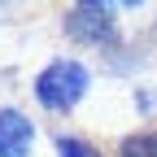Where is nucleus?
<instances>
[{"mask_svg": "<svg viewBox=\"0 0 157 157\" xmlns=\"http://www.w3.org/2000/svg\"><path fill=\"white\" fill-rule=\"evenodd\" d=\"M87 92V70L78 61H52L35 78V96L44 109H74Z\"/></svg>", "mask_w": 157, "mask_h": 157, "instance_id": "nucleus-1", "label": "nucleus"}, {"mask_svg": "<svg viewBox=\"0 0 157 157\" xmlns=\"http://www.w3.org/2000/svg\"><path fill=\"white\" fill-rule=\"evenodd\" d=\"M66 31L83 44H109L113 39V13L105 9V0H78L66 17Z\"/></svg>", "mask_w": 157, "mask_h": 157, "instance_id": "nucleus-2", "label": "nucleus"}, {"mask_svg": "<svg viewBox=\"0 0 157 157\" xmlns=\"http://www.w3.org/2000/svg\"><path fill=\"white\" fill-rule=\"evenodd\" d=\"M35 140V127L26 122V113L0 109V157H26Z\"/></svg>", "mask_w": 157, "mask_h": 157, "instance_id": "nucleus-3", "label": "nucleus"}, {"mask_svg": "<svg viewBox=\"0 0 157 157\" xmlns=\"http://www.w3.org/2000/svg\"><path fill=\"white\" fill-rule=\"evenodd\" d=\"M118 157H157V131H144V135L122 140V153Z\"/></svg>", "mask_w": 157, "mask_h": 157, "instance_id": "nucleus-4", "label": "nucleus"}, {"mask_svg": "<svg viewBox=\"0 0 157 157\" xmlns=\"http://www.w3.org/2000/svg\"><path fill=\"white\" fill-rule=\"evenodd\" d=\"M57 153H61V157H101V153H96L92 144H83V140H61Z\"/></svg>", "mask_w": 157, "mask_h": 157, "instance_id": "nucleus-5", "label": "nucleus"}, {"mask_svg": "<svg viewBox=\"0 0 157 157\" xmlns=\"http://www.w3.org/2000/svg\"><path fill=\"white\" fill-rule=\"evenodd\" d=\"M122 5H140V0H122Z\"/></svg>", "mask_w": 157, "mask_h": 157, "instance_id": "nucleus-6", "label": "nucleus"}]
</instances>
